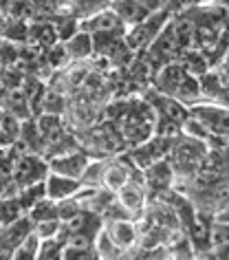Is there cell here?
Listing matches in <instances>:
<instances>
[{"label": "cell", "mask_w": 229, "mask_h": 260, "mask_svg": "<svg viewBox=\"0 0 229 260\" xmlns=\"http://www.w3.org/2000/svg\"><path fill=\"white\" fill-rule=\"evenodd\" d=\"M24 214L27 212L22 210L18 199H0V230H3L5 225H9L11 220L24 216Z\"/></svg>", "instance_id": "obj_22"}, {"label": "cell", "mask_w": 229, "mask_h": 260, "mask_svg": "<svg viewBox=\"0 0 229 260\" xmlns=\"http://www.w3.org/2000/svg\"><path fill=\"white\" fill-rule=\"evenodd\" d=\"M185 75H187V71L181 67L179 60L166 62L156 69V73L152 77V88L166 95H176V90H179L181 82L185 80Z\"/></svg>", "instance_id": "obj_12"}, {"label": "cell", "mask_w": 229, "mask_h": 260, "mask_svg": "<svg viewBox=\"0 0 229 260\" xmlns=\"http://www.w3.org/2000/svg\"><path fill=\"white\" fill-rule=\"evenodd\" d=\"M104 227L110 234V238L123 251H133L139 245V223L135 218H104Z\"/></svg>", "instance_id": "obj_5"}, {"label": "cell", "mask_w": 229, "mask_h": 260, "mask_svg": "<svg viewBox=\"0 0 229 260\" xmlns=\"http://www.w3.org/2000/svg\"><path fill=\"white\" fill-rule=\"evenodd\" d=\"M115 197H117V203H119L135 220H139L143 216L146 205H148V190H146V183H143V181L130 179L121 190L115 192Z\"/></svg>", "instance_id": "obj_6"}, {"label": "cell", "mask_w": 229, "mask_h": 260, "mask_svg": "<svg viewBox=\"0 0 229 260\" xmlns=\"http://www.w3.org/2000/svg\"><path fill=\"white\" fill-rule=\"evenodd\" d=\"M108 3H110V0H71V7L69 9L82 20V18H86L90 14H95V11L108 7Z\"/></svg>", "instance_id": "obj_24"}, {"label": "cell", "mask_w": 229, "mask_h": 260, "mask_svg": "<svg viewBox=\"0 0 229 260\" xmlns=\"http://www.w3.org/2000/svg\"><path fill=\"white\" fill-rule=\"evenodd\" d=\"M152 95L146 97V102L150 104V106L154 108V113L163 117V119H170L174 123H181L189 117V106L187 104H183L181 100H176L174 95H166V93H159V90H150Z\"/></svg>", "instance_id": "obj_7"}, {"label": "cell", "mask_w": 229, "mask_h": 260, "mask_svg": "<svg viewBox=\"0 0 229 260\" xmlns=\"http://www.w3.org/2000/svg\"><path fill=\"white\" fill-rule=\"evenodd\" d=\"M64 227H67L69 234H93V236H97L100 230L104 227V216L82 207V210L73 214L69 220H64Z\"/></svg>", "instance_id": "obj_15"}, {"label": "cell", "mask_w": 229, "mask_h": 260, "mask_svg": "<svg viewBox=\"0 0 229 260\" xmlns=\"http://www.w3.org/2000/svg\"><path fill=\"white\" fill-rule=\"evenodd\" d=\"M5 27H7V18L0 14V40H3V36H5Z\"/></svg>", "instance_id": "obj_27"}, {"label": "cell", "mask_w": 229, "mask_h": 260, "mask_svg": "<svg viewBox=\"0 0 229 260\" xmlns=\"http://www.w3.org/2000/svg\"><path fill=\"white\" fill-rule=\"evenodd\" d=\"M95 251H97V258L100 260H106V258H121L123 251L117 247V243L110 238V234L106 232V227H102L100 234L95 236Z\"/></svg>", "instance_id": "obj_18"}, {"label": "cell", "mask_w": 229, "mask_h": 260, "mask_svg": "<svg viewBox=\"0 0 229 260\" xmlns=\"http://www.w3.org/2000/svg\"><path fill=\"white\" fill-rule=\"evenodd\" d=\"M209 152V146L203 144V141L199 139H192L187 137V135H181L179 139L174 141L172 150H170L168 159L170 164H172L176 177H192V174H196L201 170L203 161H205Z\"/></svg>", "instance_id": "obj_1"}, {"label": "cell", "mask_w": 229, "mask_h": 260, "mask_svg": "<svg viewBox=\"0 0 229 260\" xmlns=\"http://www.w3.org/2000/svg\"><path fill=\"white\" fill-rule=\"evenodd\" d=\"M7 181H9V179H3V177H0V194H3V190H5V183H7Z\"/></svg>", "instance_id": "obj_29"}, {"label": "cell", "mask_w": 229, "mask_h": 260, "mask_svg": "<svg viewBox=\"0 0 229 260\" xmlns=\"http://www.w3.org/2000/svg\"><path fill=\"white\" fill-rule=\"evenodd\" d=\"M31 232H34V220H31L27 214L11 220L9 225H5L3 230H0V251H5V256L11 258V251H14ZM0 256H3V253H0Z\"/></svg>", "instance_id": "obj_11"}, {"label": "cell", "mask_w": 229, "mask_h": 260, "mask_svg": "<svg viewBox=\"0 0 229 260\" xmlns=\"http://www.w3.org/2000/svg\"><path fill=\"white\" fill-rule=\"evenodd\" d=\"M73 62L69 55L67 47H64V42H55L53 47L47 49V67L53 69V71H60V69H67L69 64Z\"/></svg>", "instance_id": "obj_21"}, {"label": "cell", "mask_w": 229, "mask_h": 260, "mask_svg": "<svg viewBox=\"0 0 229 260\" xmlns=\"http://www.w3.org/2000/svg\"><path fill=\"white\" fill-rule=\"evenodd\" d=\"M214 218H216V220H225V223H229V201H227V203L220 207L218 212L214 214Z\"/></svg>", "instance_id": "obj_26"}, {"label": "cell", "mask_w": 229, "mask_h": 260, "mask_svg": "<svg viewBox=\"0 0 229 260\" xmlns=\"http://www.w3.org/2000/svg\"><path fill=\"white\" fill-rule=\"evenodd\" d=\"M222 5H229V0H222Z\"/></svg>", "instance_id": "obj_30"}, {"label": "cell", "mask_w": 229, "mask_h": 260, "mask_svg": "<svg viewBox=\"0 0 229 260\" xmlns=\"http://www.w3.org/2000/svg\"><path fill=\"white\" fill-rule=\"evenodd\" d=\"M44 187H47V197L51 201H62V199H69V197H75V194L84 187V183L75 177H67V174L49 170L47 179H44Z\"/></svg>", "instance_id": "obj_13"}, {"label": "cell", "mask_w": 229, "mask_h": 260, "mask_svg": "<svg viewBox=\"0 0 229 260\" xmlns=\"http://www.w3.org/2000/svg\"><path fill=\"white\" fill-rule=\"evenodd\" d=\"M64 47H67L73 62H84V60H88V57L95 55L93 34H88V31H84V29H80L75 36H71L69 40L64 42Z\"/></svg>", "instance_id": "obj_16"}, {"label": "cell", "mask_w": 229, "mask_h": 260, "mask_svg": "<svg viewBox=\"0 0 229 260\" xmlns=\"http://www.w3.org/2000/svg\"><path fill=\"white\" fill-rule=\"evenodd\" d=\"M47 174H49V159H44L42 154H38V152H29L18 159L11 179L20 187H24L31 183H40V181L47 179Z\"/></svg>", "instance_id": "obj_4"}, {"label": "cell", "mask_w": 229, "mask_h": 260, "mask_svg": "<svg viewBox=\"0 0 229 260\" xmlns=\"http://www.w3.org/2000/svg\"><path fill=\"white\" fill-rule=\"evenodd\" d=\"M225 27L229 29V5H225Z\"/></svg>", "instance_id": "obj_28"}, {"label": "cell", "mask_w": 229, "mask_h": 260, "mask_svg": "<svg viewBox=\"0 0 229 260\" xmlns=\"http://www.w3.org/2000/svg\"><path fill=\"white\" fill-rule=\"evenodd\" d=\"M27 216L36 223H40V220H49V218H60L57 216V203L55 201H51L49 197H44L42 201H38L34 207H29Z\"/></svg>", "instance_id": "obj_20"}, {"label": "cell", "mask_w": 229, "mask_h": 260, "mask_svg": "<svg viewBox=\"0 0 229 260\" xmlns=\"http://www.w3.org/2000/svg\"><path fill=\"white\" fill-rule=\"evenodd\" d=\"M80 27L84 31H88V34H93V36H97V34L123 36V34H126V27H123V22L117 18V14L110 7H104L100 11H95V14L82 18Z\"/></svg>", "instance_id": "obj_9"}, {"label": "cell", "mask_w": 229, "mask_h": 260, "mask_svg": "<svg viewBox=\"0 0 229 260\" xmlns=\"http://www.w3.org/2000/svg\"><path fill=\"white\" fill-rule=\"evenodd\" d=\"M170 18H172V11L170 9L152 11L146 20H141L139 24L126 29V34H123V42H126V47L133 51V53H141V51H146L150 44H152L154 38L159 36V31L168 24Z\"/></svg>", "instance_id": "obj_2"}, {"label": "cell", "mask_w": 229, "mask_h": 260, "mask_svg": "<svg viewBox=\"0 0 229 260\" xmlns=\"http://www.w3.org/2000/svg\"><path fill=\"white\" fill-rule=\"evenodd\" d=\"M143 5L150 9V11H159V9H168V3L170 0H141Z\"/></svg>", "instance_id": "obj_25"}, {"label": "cell", "mask_w": 229, "mask_h": 260, "mask_svg": "<svg viewBox=\"0 0 229 260\" xmlns=\"http://www.w3.org/2000/svg\"><path fill=\"white\" fill-rule=\"evenodd\" d=\"M108 7L115 11L117 18L123 22V27L126 29L139 24L141 20H146V18L152 14V11H150L141 0H110Z\"/></svg>", "instance_id": "obj_14"}, {"label": "cell", "mask_w": 229, "mask_h": 260, "mask_svg": "<svg viewBox=\"0 0 229 260\" xmlns=\"http://www.w3.org/2000/svg\"><path fill=\"white\" fill-rule=\"evenodd\" d=\"M88 161H90V157L86 152L80 150V148H73V150H67V152L49 157V170L67 174V177H75V179L82 181V174L86 170Z\"/></svg>", "instance_id": "obj_8"}, {"label": "cell", "mask_w": 229, "mask_h": 260, "mask_svg": "<svg viewBox=\"0 0 229 260\" xmlns=\"http://www.w3.org/2000/svg\"><path fill=\"white\" fill-rule=\"evenodd\" d=\"M62 251H64L62 238H42L40 249H38V258L40 260H62Z\"/></svg>", "instance_id": "obj_23"}, {"label": "cell", "mask_w": 229, "mask_h": 260, "mask_svg": "<svg viewBox=\"0 0 229 260\" xmlns=\"http://www.w3.org/2000/svg\"><path fill=\"white\" fill-rule=\"evenodd\" d=\"M179 62H181V67L194 77H203L207 71H212V62H209V57L196 47L181 51Z\"/></svg>", "instance_id": "obj_17"}, {"label": "cell", "mask_w": 229, "mask_h": 260, "mask_svg": "<svg viewBox=\"0 0 229 260\" xmlns=\"http://www.w3.org/2000/svg\"><path fill=\"white\" fill-rule=\"evenodd\" d=\"M189 115L199 117L212 135L229 141V106L220 102H196L189 106Z\"/></svg>", "instance_id": "obj_3"}, {"label": "cell", "mask_w": 229, "mask_h": 260, "mask_svg": "<svg viewBox=\"0 0 229 260\" xmlns=\"http://www.w3.org/2000/svg\"><path fill=\"white\" fill-rule=\"evenodd\" d=\"M174 179L176 172L170 159H159L143 170V183H146V190H150L152 194H161L174 187Z\"/></svg>", "instance_id": "obj_10"}, {"label": "cell", "mask_w": 229, "mask_h": 260, "mask_svg": "<svg viewBox=\"0 0 229 260\" xmlns=\"http://www.w3.org/2000/svg\"><path fill=\"white\" fill-rule=\"evenodd\" d=\"M40 240L42 238L38 236L36 230H34L14 251H11V258L14 260H36L38 258V249H40Z\"/></svg>", "instance_id": "obj_19"}]
</instances>
